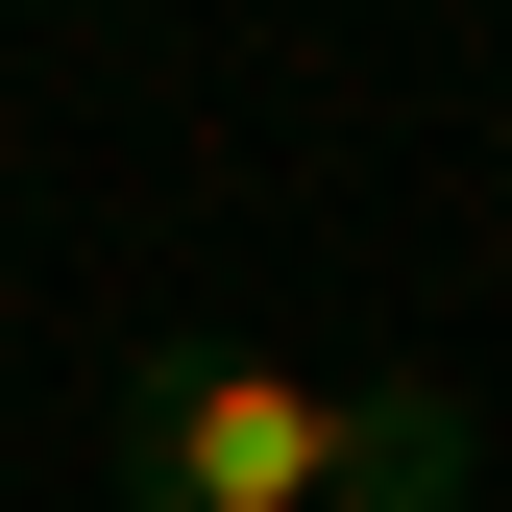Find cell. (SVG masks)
I'll list each match as a JSON object with an SVG mask.
<instances>
[{
    "instance_id": "6da1fadb",
    "label": "cell",
    "mask_w": 512,
    "mask_h": 512,
    "mask_svg": "<svg viewBox=\"0 0 512 512\" xmlns=\"http://www.w3.org/2000/svg\"><path fill=\"white\" fill-rule=\"evenodd\" d=\"M122 512H464L488 415L439 366H269V342H147L98 415Z\"/></svg>"
}]
</instances>
